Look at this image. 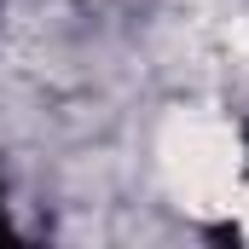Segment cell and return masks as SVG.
Returning <instances> with one entry per match:
<instances>
[{"label":"cell","instance_id":"6da1fadb","mask_svg":"<svg viewBox=\"0 0 249 249\" xmlns=\"http://www.w3.org/2000/svg\"><path fill=\"white\" fill-rule=\"evenodd\" d=\"M162 180L191 214H232L249 191L244 139L220 110H180L157 145Z\"/></svg>","mask_w":249,"mask_h":249}]
</instances>
